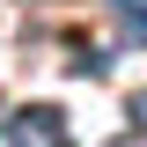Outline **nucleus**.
I'll list each match as a JSON object with an SVG mask.
<instances>
[{
	"label": "nucleus",
	"instance_id": "obj_1",
	"mask_svg": "<svg viewBox=\"0 0 147 147\" xmlns=\"http://www.w3.org/2000/svg\"><path fill=\"white\" fill-rule=\"evenodd\" d=\"M7 147H74V140L52 103H22V110H7Z\"/></svg>",
	"mask_w": 147,
	"mask_h": 147
},
{
	"label": "nucleus",
	"instance_id": "obj_3",
	"mask_svg": "<svg viewBox=\"0 0 147 147\" xmlns=\"http://www.w3.org/2000/svg\"><path fill=\"white\" fill-rule=\"evenodd\" d=\"M132 125H140V132H147V88H140V103H132Z\"/></svg>",
	"mask_w": 147,
	"mask_h": 147
},
{
	"label": "nucleus",
	"instance_id": "obj_2",
	"mask_svg": "<svg viewBox=\"0 0 147 147\" xmlns=\"http://www.w3.org/2000/svg\"><path fill=\"white\" fill-rule=\"evenodd\" d=\"M110 15H118L125 44H147V0H110Z\"/></svg>",
	"mask_w": 147,
	"mask_h": 147
}]
</instances>
